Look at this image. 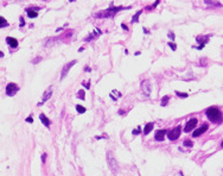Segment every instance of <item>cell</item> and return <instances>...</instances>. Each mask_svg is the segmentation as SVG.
<instances>
[{
  "mask_svg": "<svg viewBox=\"0 0 223 176\" xmlns=\"http://www.w3.org/2000/svg\"><path fill=\"white\" fill-rule=\"evenodd\" d=\"M131 9H132V6H114V4L112 3L107 10L101 11L95 14V18H114L118 12H120L122 10H131Z\"/></svg>",
  "mask_w": 223,
  "mask_h": 176,
  "instance_id": "cell-1",
  "label": "cell"
},
{
  "mask_svg": "<svg viewBox=\"0 0 223 176\" xmlns=\"http://www.w3.org/2000/svg\"><path fill=\"white\" fill-rule=\"evenodd\" d=\"M205 114L208 117V119L214 123V124H221L222 122V112L218 107H215V106H211L209 107L207 111H205Z\"/></svg>",
  "mask_w": 223,
  "mask_h": 176,
  "instance_id": "cell-2",
  "label": "cell"
},
{
  "mask_svg": "<svg viewBox=\"0 0 223 176\" xmlns=\"http://www.w3.org/2000/svg\"><path fill=\"white\" fill-rule=\"evenodd\" d=\"M180 132H182V126L178 125V126L166 131V135H167V138L170 140H177L179 138V136H180Z\"/></svg>",
  "mask_w": 223,
  "mask_h": 176,
  "instance_id": "cell-3",
  "label": "cell"
},
{
  "mask_svg": "<svg viewBox=\"0 0 223 176\" xmlns=\"http://www.w3.org/2000/svg\"><path fill=\"white\" fill-rule=\"evenodd\" d=\"M19 91V86L17 84V83H14V82H10V83H7V86H6V95L7 97H13V95H16V93Z\"/></svg>",
  "mask_w": 223,
  "mask_h": 176,
  "instance_id": "cell-4",
  "label": "cell"
},
{
  "mask_svg": "<svg viewBox=\"0 0 223 176\" xmlns=\"http://www.w3.org/2000/svg\"><path fill=\"white\" fill-rule=\"evenodd\" d=\"M197 124H198L197 118H191L190 120L186 122V124H185V126H184V132H185V133H189V132H191L192 130H195L196 126H197Z\"/></svg>",
  "mask_w": 223,
  "mask_h": 176,
  "instance_id": "cell-5",
  "label": "cell"
},
{
  "mask_svg": "<svg viewBox=\"0 0 223 176\" xmlns=\"http://www.w3.org/2000/svg\"><path fill=\"white\" fill-rule=\"evenodd\" d=\"M77 63V61L76 60H74V61H70V62H68L64 67H63V69H62V72H61V80H63V79H66L67 77V75H68V73H69V70L75 66Z\"/></svg>",
  "mask_w": 223,
  "mask_h": 176,
  "instance_id": "cell-6",
  "label": "cell"
},
{
  "mask_svg": "<svg viewBox=\"0 0 223 176\" xmlns=\"http://www.w3.org/2000/svg\"><path fill=\"white\" fill-rule=\"evenodd\" d=\"M210 37H211V35H207V36H197V37H196V42H198L199 45L195 47V49H197V50H202V49L204 48V45L209 42V38H210Z\"/></svg>",
  "mask_w": 223,
  "mask_h": 176,
  "instance_id": "cell-7",
  "label": "cell"
},
{
  "mask_svg": "<svg viewBox=\"0 0 223 176\" xmlns=\"http://www.w3.org/2000/svg\"><path fill=\"white\" fill-rule=\"evenodd\" d=\"M151 91H152L151 82H150L148 80L141 81V92H142L146 97H150V95H151Z\"/></svg>",
  "mask_w": 223,
  "mask_h": 176,
  "instance_id": "cell-8",
  "label": "cell"
},
{
  "mask_svg": "<svg viewBox=\"0 0 223 176\" xmlns=\"http://www.w3.org/2000/svg\"><path fill=\"white\" fill-rule=\"evenodd\" d=\"M38 10H41V7H28L25 11H26V14H27L28 18L33 19V18H36L38 16V12H37Z\"/></svg>",
  "mask_w": 223,
  "mask_h": 176,
  "instance_id": "cell-9",
  "label": "cell"
},
{
  "mask_svg": "<svg viewBox=\"0 0 223 176\" xmlns=\"http://www.w3.org/2000/svg\"><path fill=\"white\" fill-rule=\"evenodd\" d=\"M208 129H209V125L204 123V124H203L201 127H198V129H196V130L194 131V135H192V137H194V138H196V137H199V136H201V135H203V133H204V132H205Z\"/></svg>",
  "mask_w": 223,
  "mask_h": 176,
  "instance_id": "cell-10",
  "label": "cell"
},
{
  "mask_svg": "<svg viewBox=\"0 0 223 176\" xmlns=\"http://www.w3.org/2000/svg\"><path fill=\"white\" fill-rule=\"evenodd\" d=\"M166 131L165 129H162V130H158L155 131V135H154V139L158 140V142H163L165 139V136H166Z\"/></svg>",
  "mask_w": 223,
  "mask_h": 176,
  "instance_id": "cell-11",
  "label": "cell"
},
{
  "mask_svg": "<svg viewBox=\"0 0 223 176\" xmlns=\"http://www.w3.org/2000/svg\"><path fill=\"white\" fill-rule=\"evenodd\" d=\"M51 95H52V87L50 86V87L48 88V91H46V92H45V93L43 94V98H42V101H41V102L38 104V106H42V105H43L44 102H46V101H48V100H49V99L51 98Z\"/></svg>",
  "mask_w": 223,
  "mask_h": 176,
  "instance_id": "cell-12",
  "label": "cell"
},
{
  "mask_svg": "<svg viewBox=\"0 0 223 176\" xmlns=\"http://www.w3.org/2000/svg\"><path fill=\"white\" fill-rule=\"evenodd\" d=\"M39 119H41V122H42V124L43 125H45V127H50V125H51V120L48 118V117L44 114V113H41L39 114Z\"/></svg>",
  "mask_w": 223,
  "mask_h": 176,
  "instance_id": "cell-13",
  "label": "cell"
},
{
  "mask_svg": "<svg viewBox=\"0 0 223 176\" xmlns=\"http://www.w3.org/2000/svg\"><path fill=\"white\" fill-rule=\"evenodd\" d=\"M6 43L10 45L11 49H16L18 47V41L13 37H6Z\"/></svg>",
  "mask_w": 223,
  "mask_h": 176,
  "instance_id": "cell-14",
  "label": "cell"
},
{
  "mask_svg": "<svg viewBox=\"0 0 223 176\" xmlns=\"http://www.w3.org/2000/svg\"><path fill=\"white\" fill-rule=\"evenodd\" d=\"M99 35H101V30H100V29H96V31H95L94 34H90V35H89L88 37H85V38H84V41H85V42H90V41H91L93 38H95V37H98Z\"/></svg>",
  "mask_w": 223,
  "mask_h": 176,
  "instance_id": "cell-15",
  "label": "cell"
},
{
  "mask_svg": "<svg viewBox=\"0 0 223 176\" xmlns=\"http://www.w3.org/2000/svg\"><path fill=\"white\" fill-rule=\"evenodd\" d=\"M109 168H110V170H112L113 172H116V171H118L119 165H118V163H116V161H115L114 158L109 160Z\"/></svg>",
  "mask_w": 223,
  "mask_h": 176,
  "instance_id": "cell-16",
  "label": "cell"
},
{
  "mask_svg": "<svg viewBox=\"0 0 223 176\" xmlns=\"http://www.w3.org/2000/svg\"><path fill=\"white\" fill-rule=\"evenodd\" d=\"M153 126H154L153 123H148V124H146V125H145V129H144V135H148V133L153 130Z\"/></svg>",
  "mask_w": 223,
  "mask_h": 176,
  "instance_id": "cell-17",
  "label": "cell"
},
{
  "mask_svg": "<svg viewBox=\"0 0 223 176\" xmlns=\"http://www.w3.org/2000/svg\"><path fill=\"white\" fill-rule=\"evenodd\" d=\"M204 3L209 6H221V3H217L216 0H204Z\"/></svg>",
  "mask_w": 223,
  "mask_h": 176,
  "instance_id": "cell-18",
  "label": "cell"
},
{
  "mask_svg": "<svg viewBox=\"0 0 223 176\" xmlns=\"http://www.w3.org/2000/svg\"><path fill=\"white\" fill-rule=\"evenodd\" d=\"M142 11H144V10H139V11H138V12H137V13H135V14H134L133 17H132V20H131V21H132L133 24L138 21V19H139V17H140V14L142 13Z\"/></svg>",
  "mask_w": 223,
  "mask_h": 176,
  "instance_id": "cell-19",
  "label": "cell"
},
{
  "mask_svg": "<svg viewBox=\"0 0 223 176\" xmlns=\"http://www.w3.org/2000/svg\"><path fill=\"white\" fill-rule=\"evenodd\" d=\"M6 26H9V23L6 21V19H5L4 17H1V16H0V29H3V27H6Z\"/></svg>",
  "mask_w": 223,
  "mask_h": 176,
  "instance_id": "cell-20",
  "label": "cell"
},
{
  "mask_svg": "<svg viewBox=\"0 0 223 176\" xmlns=\"http://www.w3.org/2000/svg\"><path fill=\"white\" fill-rule=\"evenodd\" d=\"M77 98H78V99H82V100H84V99H85V93H84V91L80 89V91L77 92Z\"/></svg>",
  "mask_w": 223,
  "mask_h": 176,
  "instance_id": "cell-21",
  "label": "cell"
},
{
  "mask_svg": "<svg viewBox=\"0 0 223 176\" xmlns=\"http://www.w3.org/2000/svg\"><path fill=\"white\" fill-rule=\"evenodd\" d=\"M170 101V95H165L162 99V106H166V104Z\"/></svg>",
  "mask_w": 223,
  "mask_h": 176,
  "instance_id": "cell-22",
  "label": "cell"
},
{
  "mask_svg": "<svg viewBox=\"0 0 223 176\" xmlns=\"http://www.w3.org/2000/svg\"><path fill=\"white\" fill-rule=\"evenodd\" d=\"M76 111H77L80 114H82V113H84L87 109H85V107H83V106H81V105H76Z\"/></svg>",
  "mask_w": 223,
  "mask_h": 176,
  "instance_id": "cell-23",
  "label": "cell"
},
{
  "mask_svg": "<svg viewBox=\"0 0 223 176\" xmlns=\"http://www.w3.org/2000/svg\"><path fill=\"white\" fill-rule=\"evenodd\" d=\"M140 133H141V127H140V126L135 127V129L132 131V135H133V136H138V135H140Z\"/></svg>",
  "mask_w": 223,
  "mask_h": 176,
  "instance_id": "cell-24",
  "label": "cell"
},
{
  "mask_svg": "<svg viewBox=\"0 0 223 176\" xmlns=\"http://www.w3.org/2000/svg\"><path fill=\"white\" fill-rule=\"evenodd\" d=\"M183 145H184V146H187V148H192V142L189 140V139H185V140L183 142Z\"/></svg>",
  "mask_w": 223,
  "mask_h": 176,
  "instance_id": "cell-25",
  "label": "cell"
},
{
  "mask_svg": "<svg viewBox=\"0 0 223 176\" xmlns=\"http://www.w3.org/2000/svg\"><path fill=\"white\" fill-rule=\"evenodd\" d=\"M176 94H177V97H179V98H182V99H184V98H187V97H189V94H187V93H182V92H178V91H176Z\"/></svg>",
  "mask_w": 223,
  "mask_h": 176,
  "instance_id": "cell-26",
  "label": "cell"
},
{
  "mask_svg": "<svg viewBox=\"0 0 223 176\" xmlns=\"http://www.w3.org/2000/svg\"><path fill=\"white\" fill-rule=\"evenodd\" d=\"M159 3H160V0H155V1H154V4H153L152 6H150V7H147V10H152V9H155V7H157V5H158Z\"/></svg>",
  "mask_w": 223,
  "mask_h": 176,
  "instance_id": "cell-27",
  "label": "cell"
},
{
  "mask_svg": "<svg viewBox=\"0 0 223 176\" xmlns=\"http://www.w3.org/2000/svg\"><path fill=\"white\" fill-rule=\"evenodd\" d=\"M167 45H169L172 50H176V49H177V45H176L173 42H167Z\"/></svg>",
  "mask_w": 223,
  "mask_h": 176,
  "instance_id": "cell-28",
  "label": "cell"
},
{
  "mask_svg": "<svg viewBox=\"0 0 223 176\" xmlns=\"http://www.w3.org/2000/svg\"><path fill=\"white\" fill-rule=\"evenodd\" d=\"M25 122H26V123H30V124H32V123H33V118L30 115V117H27V118L25 119Z\"/></svg>",
  "mask_w": 223,
  "mask_h": 176,
  "instance_id": "cell-29",
  "label": "cell"
},
{
  "mask_svg": "<svg viewBox=\"0 0 223 176\" xmlns=\"http://www.w3.org/2000/svg\"><path fill=\"white\" fill-rule=\"evenodd\" d=\"M82 86H84L87 89H89V88H90V82H89V81H88V82H82Z\"/></svg>",
  "mask_w": 223,
  "mask_h": 176,
  "instance_id": "cell-30",
  "label": "cell"
},
{
  "mask_svg": "<svg viewBox=\"0 0 223 176\" xmlns=\"http://www.w3.org/2000/svg\"><path fill=\"white\" fill-rule=\"evenodd\" d=\"M45 161H46V154L44 152V154L42 155V163H45Z\"/></svg>",
  "mask_w": 223,
  "mask_h": 176,
  "instance_id": "cell-31",
  "label": "cell"
},
{
  "mask_svg": "<svg viewBox=\"0 0 223 176\" xmlns=\"http://www.w3.org/2000/svg\"><path fill=\"white\" fill-rule=\"evenodd\" d=\"M24 25H25V21H24V18H23V17H20V25H19V26H20V27H23Z\"/></svg>",
  "mask_w": 223,
  "mask_h": 176,
  "instance_id": "cell-32",
  "label": "cell"
},
{
  "mask_svg": "<svg viewBox=\"0 0 223 176\" xmlns=\"http://www.w3.org/2000/svg\"><path fill=\"white\" fill-rule=\"evenodd\" d=\"M167 36H169V37H170L171 39H175V34H173V32H170V34H169Z\"/></svg>",
  "mask_w": 223,
  "mask_h": 176,
  "instance_id": "cell-33",
  "label": "cell"
},
{
  "mask_svg": "<svg viewBox=\"0 0 223 176\" xmlns=\"http://www.w3.org/2000/svg\"><path fill=\"white\" fill-rule=\"evenodd\" d=\"M90 70H91V69H90L88 66H85V67H84V72H87V73H88V72H90Z\"/></svg>",
  "mask_w": 223,
  "mask_h": 176,
  "instance_id": "cell-34",
  "label": "cell"
},
{
  "mask_svg": "<svg viewBox=\"0 0 223 176\" xmlns=\"http://www.w3.org/2000/svg\"><path fill=\"white\" fill-rule=\"evenodd\" d=\"M125 113H126V112H125L123 109H119V114H120V115H123Z\"/></svg>",
  "mask_w": 223,
  "mask_h": 176,
  "instance_id": "cell-35",
  "label": "cell"
},
{
  "mask_svg": "<svg viewBox=\"0 0 223 176\" xmlns=\"http://www.w3.org/2000/svg\"><path fill=\"white\" fill-rule=\"evenodd\" d=\"M121 27L123 29V30H128V27H127V26H126L125 24H121Z\"/></svg>",
  "mask_w": 223,
  "mask_h": 176,
  "instance_id": "cell-36",
  "label": "cell"
},
{
  "mask_svg": "<svg viewBox=\"0 0 223 176\" xmlns=\"http://www.w3.org/2000/svg\"><path fill=\"white\" fill-rule=\"evenodd\" d=\"M142 30H144V34H150V31L147 30V29H146V27H144V29H142Z\"/></svg>",
  "mask_w": 223,
  "mask_h": 176,
  "instance_id": "cell-37",
  "label": "cell"
},
{
  "mask_svg": "<svg viewBox=\"0 0 223 176\" xmlns=\"http://www.w3.org/2000/svg\"><path fill=\"white\" fill-rule=\"evenodd\" d=\"M3 57H4V52L0 51V58H3Z\"/></svg>",
  "mask_w": 223,
  "mask_h": 176,
  "instance_id": "cell-38",
  "label": "cell"
},
{
  "mask_svg": "<svg viewBox=\"0 0 223 176\" xmlns=\"http://www.w3.org/2000/svg\"><path fill=\"white\" fill-rule=\"evenodd\" d=\"M134 55H135V56H138V55H140V51H135V52H134Z\"/></svg>",
  "mask_w": 223,
  "mask_h": 176,
  "instance_id": "cell-39",
  "label": "cell"
},
{
  "mask_svg": "<svg viewBox=\"0 0 223 176\" xmlns=\"http://www.w3.org/2000/svg\"><path fill=\"white\" fill-rule=\"evenodd\" d=\"M83 50H84V49H83V48H80V49H78V52H82V51H83Z\"/></svg>",
  "mask_w": 223,
  "mask_h": 176,
  "instance_id": "cell-40",
  "label": "cell"
},
{
  "mask_svg": "<svg viewBox=\"0 0 223 176\" xmlns=\"http://www.w3.org/2000/svg\"><path fill=\"white\" fill-rule=\"evenodd\" d=\"M176 176H183V174L182 172H177V175Z\"/></svg>",
  "mask_w": 223,
  "mask_h": 176,
  "instance_id": "cell-41",
  "label": "cell"
},
{
  "mask_svg": "<svg viewBox=\"0 0 223 176\" xmlns=\"http://www.w3.org/2000/svg\"><path fill=\"white\" fill-rule=\"evenodd\" d=\"M69 1H71V3H73V1H76V0H69Z\"/></svg>",
  "mask_w": 223,
  "mask_h": 176,
  "instance_id": "cell-42",
  "label": "cell"
}]
</instances>
